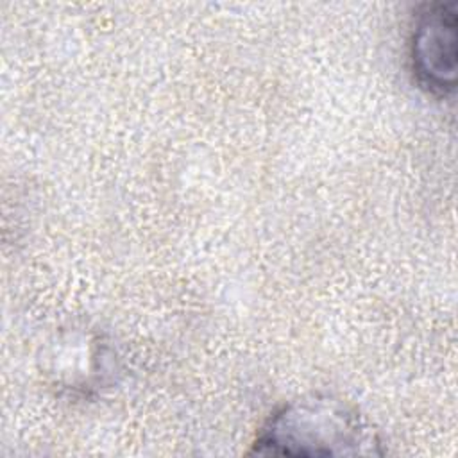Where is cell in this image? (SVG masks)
<instances>
[{"instance_id":"cell-1","label":"cell","mask_w":458,"mask_h":458,"mask_svg":"<svg viewBox=\"0 0 458 458\" xmlns=\"http://www.w3.org/2000/svg\"><path fill=\"white\" fill-rule=\"evenodd\" d=\"M272 456H379L381 438L356 404L340 395L313 392L276 408L252 444Z\"/></svg>"},{"instance_id":"cell-2","label":"cell","mask_w":458,"mask_h":458,"mask_svg":"<svg viewBox=\"0 0 458 458\" xmlns=\"http://www.w3.org/2000/svg\"><path fill=\"white\" fill-rule=\"evenodd\" d=\"M456 4H426L415 16L410 38V63L415 81L435 97L456 88Z\"/></svg>"}]
</instances>
